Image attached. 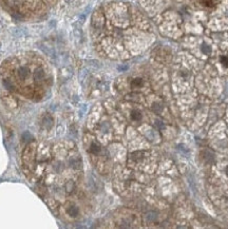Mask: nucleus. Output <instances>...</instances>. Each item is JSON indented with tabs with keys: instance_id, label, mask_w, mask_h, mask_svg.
Instances as JSON below:
<instances>
[{
	"instance_id": "1",
	"label": "nucleus",
	"mask_w": 228,
	"mask_h": 229,
	"mask_svg": "<svg viewBox=\"0 0 228 229\" xmlns=\"http://www.w3.org/2000/svg\"><path fill=\"white\" fill-rule=\"evenodd\" d=\"M0 77L7 89L36 100L41 99L51 82L48 67L31 53L6 59L0 67Z\"/></svg>"
},
{
	"instance_id": "2",
	"label": "nucleus",
	"mask_w": 228,
	"mask_h": 229,
	"mask_svg": "<svg viewBox=\"0 0 228 229\" xmlns=\"http://www.w3.org/2000/svg\"><path fill=\"white\" fill-rule=\"evenodd\" d=\"M3 7L14 16L32 18L41 16L56 0H0Z\"/></svg>"
},
{
	"instance_id": "3",
	"label": "nucleus",
	"mask_w": 228,
	"mask_h": 229,
	"mask_svg": "<svg viewBox=\"0 0 228 229\" xmlns=\"http://www.w3.org/2000/svg\"><path fill=\"white\" fill-rule=\"evenodd\" d=\"M37 150L38 145L35 140H32L25 146L22 152V166L25 174L34 173L37 165Z\"/></svg>"
},
{
	"instance_id": "4",
	"label": "nucleus",
	"mask_w": 228,
	"mask_h": 229,
	"mask_svg": "<svg viewBox=\"0 0 228 229\" xmlns=\"http://www.w3.org/2000/svg\"><path fill=\"white\" fill-rule=\"evenodd\" d=\"M65 213L71 218H76L80 213L79 207L75 203H67L65 206Z\"/></svg>"
},
{
	"instance_id": "5",
	"label": "nucleus",
	"mask_w": 228,
	"mask_h": 229,
	"mask_svg": "<svg viewBox=\"0 0 228 229\" xmlns=\"http://www.w3.org/2000/svg\"><path fill=\"white\" fill-rule=\"evenodd\" d=\"M88 152L90 153L91 155H93V156L94 155H99L101 153V145H99L98 143H96L95 140H92L88 147Z\"/></svg>"
},
{
	"instance_id": "6",
	"label": "nucleus",
	"mask_w": 228,
	"mask_h": 229,
	"mask_svg": "<svg viewBox=\"0 0 228 229\" xmlns=\"http://www.w3.org/2000/svg\"><path fill=\"white\" fill-rule=\"evenodd\" d=\"M144 84H145V82H144V79L143 78H141V77H136V78L131 80L130 87H131V89H133V90L141 89V88H143Z\"/></svg>"
},
{
	"instance_id": "7",
	"label": "nucleus",
	"mask_w": 228,
	"mask_h": 229,
	"mask_svg": "<svg viewBox=\"0 0 228 229\" xmlns=\"http://www.w3.org/2000/svg\"><path fill=\"white\" fill-rule=\"evenodd\" d=\"M143 115L138 110H132L130 112V118L132 119L133 121H140Z\"/></svg>"
},
{
	"instance_id": "8",
	"label": "nucleus",
	"mask_w": 228,
	"mask_h": 229,
	"mask_svg": "<svg viewBox=\"0 0 228 229\" xmlns=\"http://www.w3.org/2000/svg\"><path fill=\"white\" fill-rule=\"evenodd\" d=\"M202 2L207 7H214L217 3V0H202Z\"/></svg>"
},
{
	"instance_id": "9",
	"label": "nucleus",
	"mask_w": 228,
	"mask_h": 229,
	"mask_svg": "<svg viewBox=\"0 0 228 229\" xmlns=\"http://www.w3.org/2000/svg\"><path fill=\"white\" fill-rule=\"evenodd\" d=\"M221 64L225 68H228V56H222L221 57Z\"/></svg>"
},
{
	"instance_id": "10",
	"label": "nucleus",
	"mask_w": 228,
	"mask_h": 229,
	"mask_svg": "<svg viewBox=\"0 0 228 229\" xmlns=\"http://www.w3.org/2000/svg\"><path fill=\"white\" fill-rule=\"evenodd\" d=\"M225 172H226V174H227V175H228V166H227V167H226V169H225Z\"/></svg>"
}]
</instances>
